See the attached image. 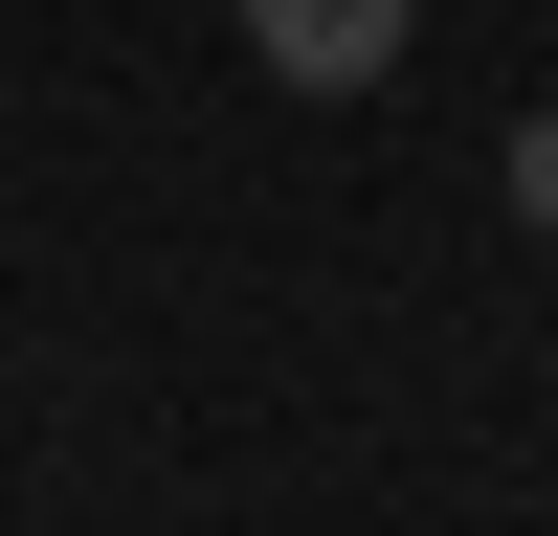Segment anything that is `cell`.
Wrapping results in <instances>:
<instances>
[{"label":"cell","instance_id":"1","mask_svg":"<svg viewBox=\"0 0 558 536\" xmlns=\"http://www.w3.org/2000/svg\"><path fill=\"white\" fill-rule=\"evenodd\" d=\"M425 45V0H246V68L268 89H380Z\"/></svg>","mask_w":558,"mask_h":536},{"label":"cell","instance_id":"2","mask_svg":"<svg viewBox=\"0 0 558 536\" xmlns=\"http://www.w3.org/2000/svg\"><path fill=\"white\" fill-rule=\"evenodd\" d=\"M514 223L558 246V112H514Z\"/></svg>","mask_w":558,"mask_h":536}]
</instances>
